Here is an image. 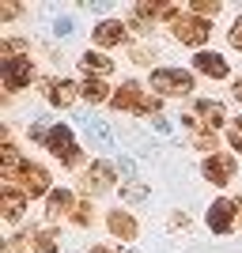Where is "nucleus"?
<instances>
[{"label":"nucleus","instance_id":"14","mask_svg":"<svg viewBox=\"0 0 242 253\" xmlns=\"http://www.w3.org/2000/svg\"><path fill=\"white\" fill-rule=\"evenodd\" d=\"M182 125L190 128V144H193V148L204 151V155H216V128H208L197 114H186V117H182Z\"/></svg>","mask_w":242,"mask_h":253},{"label":"nucleus","instance_id":"5","mask_svg":"<svg viewBox=\"0 0 242 253\" xmlns=\"http://www.w3.org/2000/svg\"><path fill=\"white\" fill-rule=\"evenodd\" d=\"M170 34H174V42L182 45H190V49H204L212 38V23L208 19H200V15H193V11H182L178 19L170 23Z\"/></svg>","mask_w":242,"mask_h":253},{"label":"nucleus","instance_id":"6","mask_svg":"<svg viewBox=\"0 0 242 253\" xmlns=\"http://www.w3.org/2000/svg\"><path fill=\"white\" fill-rule=\"evenodd\" d=\"M11 185H19V189L27 193L31 201H38V197H49V193L57 189V185H53V178H49V170H46L42 163H31V159L23 163V170L15 174V181H11Z\"/></svg>","mask_w":242,"mask_h":253},{"label":"nucleus","instance_id":"35","mask_svg":"<svg viewBox=\"0 0 242 253\" xmlns=\"http://www.w3.org/2000/svg\"><path fill=\"white\" fill-rule=\"evenodd\" d=\"M151 128H155V132H170V121L167 117H151Z\"/></svg>","mask_w":242,"mask_h":253},{"label":"nucleus","instance_id":"23","mask_svg":"<svg viewBox=\"0 0 242 253\" xmlns=\"http://www.w3.org/2000/svg\"><path fill=\"white\" fill-rule=\"evenodd\" d=\"M80 98H84V102H91V106H102V102H110V98H114V91H110L102 80H84V84H80Z\"/></svg>","mask_w":242,"mask_h":253},{"label":"nucleus","instance_id":"24","mask_svg":"<svg viewBox=\"0 0 242 253\" xmlns=\"http://www.w3.org/2000/svg\"><path fill=\"white\" fill-rule=\"evenodd\" d=\"M147 197H151V185H147V181H140V178L121 181V201L125 204H140V201H147Z\"/></svg>","mask_w":242,"mask_h":253},{"label":"nucleus","instance_id":"13","mask_svg":"<svg viewBox=\"0 0 242 253\" xmlns=\"http://www.w3.org/2000/svg\"><path fill=\"white\" fill-rule=\"evenodd\" d=\"M193 72L208 76V80H227L231 76V64H227V57L216 49H200L197 57H193Z\"/></svg>","mask_w":242,"mask_h":253},{"label":"nucleus","instance_id":"20","mask_svg":"<svg viewBox=\"0 0 242 253\" xmlns=\"http://www.w3.org/2000/svg\"><path fill=\"white\" fill-rule=\"evenodd\" d=\"M23 163H27V159H23V151L15 148L11 140H4V144H0V178L11 185V181H15V174L23 170Z\"/></svg>","mask_w":242,"mask_h":253},{"label":"nucleus","instance_id":"2","mask_svg":"<svg viewBox=\"0 0 242 253\" xmlns=\"http://www.w3.org/2000/svg\"><path fill=\"white\" fill-rule=\"evenodd\" d=\"M147 87H151L159 98H190L193 91H197V80H193V72H186V68H151Z\"/></svg>","mask_w":242,"mask_h":253},{"label":"nucleus","instance_id":"19","mask_svg":"<svg viewBox=\"0 0 242 253\" xmlns=\"http://www.w3.org/2000/svg\"><path fill=\"white\" fill-rule=\"evenodd\" d=\"M133 15H137L140 23H147V19H151V23H155V19L174 23V19L182 15V8H178V4H155V0H140L137 8H133Z\"/></svg>","mask_w":242,"mask_h":253},{"label":"nucleus","instance_id":"11","mask_svg":"<svg viewBox=\"0 0 242 253\" xmlns=\"http://www.w3.org/2000/svg\"><path fill=\"white\" fill-rule=\"evenodd\" d=\"M27 204H31V197H27L19 185H0V215H4V223H8V227L23 223Z\"/></svg>","mask_w":242,"mask_h":253},{"label":"nucleus","instance_id":"31","mask_svg":"<svg viewBox=\"0 0 242 253\" xmlns=\"http://www.w3.org/2000/svg\"><path fill=\"white\" fill-rule=\"evenodd\" d=\"M19 15H23V4H11V0L0 4V23H11V19H19Z\"/></svg>","mask_w":242,"mask_h":253},{"label":"nucleus","instance_id":"10","mask_svg":"<svg viewBox=\"0 0 242 253\" xmlns=\"http://www.w3.org/2000/svg\"><path fill=\"white\" fill-rule=\"evenodd\" d=\"M42 95L49 106H57V110H68V106H76V98H80V84L76 80H68V76H49L42 84Z\"/></svg>","mask_w":242,"mask_h":253},{"label":"nucleus","instance_id":"36","mask_svg":"<svg viewBox=\"0 0 242 253\" xmlns=\"http://www.w3.org/2000/svg\"><path fill=\"white\" fill-rule=\"evenodd\" d=\"M231 95H235V102L242 106V76H239V80H235V87H231Z\"/></svg>","mask_w":242,"mask_h":253},{"label":"nucleus","instance_id":"27","mask_svg":"<svg viewBox=\"0 0 242 253\" xmlns=\"http://www.w3.org/2000/svg\"><path fill=\"white\" fill-rule=\"evenodd\" d=\"M227 144H231V151H242V117H231V125H227Z\"/></svg>","mask_w":242,"mask_h":253},{"label":"nucleus","instance_id":"26","mask_svg":"<svg viewBox=\"0 0 242 253\" xmlns=\"http://www.w3.org/2000/svg\"><path fill=\"white\" fill-rule=\"evenodd\" d=\"M91 223H95V204L80 201V204H76V211H72V227H91Z\"/></svg>","mask_w":242,"mask_h":253},{"label":"nucleus","instance_id":"1","mask_svg":"<svg viewBox=\"0 0 242 253\" xmlns=\"http://www.w3.org/2000/svg\"><path fill=\"white\" fill-rule=\"evenodd\" d=\"M46 151H49L61 167H68V170L84 167V148L76 144L72 125H64V121H53L49 125V132H46Z\"/></svg>","mask_w":242,"mask_h":253},{"label":"nucleus","instance_id":"29","mask_svg":"<svg viewBox=\"0 0 242 253\" xmlns=\"http://www.w3.org/2000/svg\"><path fill=\"white\" fill-rule=\"evenodd\" d=\"M151 57H155V45H133V64H151Z\"/></svg>","mask_w":242,"mask_h":253},{"label":"nucleus","instance_id":"4","mask_svg":"<svg viewBox=\"0 0 242 253\" xmlns=\"http://www.w3.org/2000/svg\"><path fill=\"white\" fill-rule=\"evenodd\" d=\"M38 76V64L31 61V53H15V57H0V84L8 95L15 91H27Z\"/></svg>","mask_w":242,"mask_h":253},{"label":"nucleus","instance_id":"15","mask_svg":"<svg viewBox=\"0 0 242 253\" xmlns=\"http://www.w3.org/2000/svg\"><path fill=\"white\" fill-rule=\"evenodd\" d=\"M80 72H84V80H102V76L114 72V57H106L102 49H84V57H80Z\"/></svg>","mask_w":242,"mask_h":253},{"label":"nucleus","instance_id":"8","mask_svg":"<svg viewBox=\"0 0 242 253\" xmlns=\"http://www.w3.org/2000/svg\"><path fill=\"white\" fill-rule=\"evenodd\" d=\"M200 174H204V181H212V185H231L235 174H239V159L231 155V151H216V155H204V163H200Z\"/></svg>","mask_w":242,"mask_h":253},{"label":"nucleus","instance_id":"7","mask_svg":"<svg viewBox=\"0 0 242 253\" xmlns=\"http://www.w3.org/2000/svg\"><path fill=\"white\" fill-rule=\"evenodd\" d=\"M114 181H117V167L106 163V159H95V163L84 167V174H80V189H84L87 201H91V197H98V193H110Z\"/></svg>","mask_w":242,"mask_h":253},{"label":"nucleus","instance_id":"30","mask_svg":"<svg viewBox=\"0 0 242 253\" xmlns=\"http://www.w3.org/2000/svg\"><path fill=\"white\" fill-rule=\"evenodd\" d=\"M227 42H231L235 49L242 53V15H235V19H231V31H227Z\"/></svg>","mask_w":242,"mask_h":253},{"label":"nucleus","instance_id":"21","mask_svg":"<svg viewBox=\"0 0 242 253\" xmlns=\"http://www.w3.org/2000/svg\"><path fill=\"white\" fill-rule=\"evenodd\" d=\"M84 132H87V140H95L98 151H114V132H110V125H106V121L87 117V121H84Z\"/></svg>","mask_w":242,"mask_h":253},{"label":"nucleus","instance_id":"17","mask_svg":"<svg viewBox=\"0 0 242 253\" xmlns=\"http://www.w3.org/2000/svg\"><path fill=\"white\" fill-rule=\"evenodd\" d=\"M72 211H76V197H72V189H53L49 197H46V219L49 223H57V219H72Z\"/></svg>","mask_w":242,"mask_h":253},{"label":"nucleus","instance_id":"38","mask_svg":"<svg viewBox=\"0 0 242 253\" xmlns=\"http://www.w3.org/2000/svg\"><path fill=\"white\" fill-rule=\"evenodd\" d=\"M235 208H239V223H242V197H235Z\"/></svg>","mask_w":242,"mask_h":253},{"label":"nucleus","instance_id":"12","mask_svg":"<svg viewBox=\"0 0 242 253\" xmlns=\"http://www.w3.org/2000/svg\"><path fill=\"white\" fill-rule=\"evenodd\" d=\"M91 42H95L98 49H114V45L129 42V23L125 19H98L95 27H91Z\"/></svg>","mask_w":242,"mask_h":253},{"label":"nucleus","instance_id":"25","mask_svg":"<svg viewBox=\"0 0 242 253\" xmlns=\"http://www.w3.org/2000/svg\"><path fill=\"white\" fill-rule=\"evenodd\" d=\"M190 11H193V15H200V19H216V15L223 11V4H220V0H193Z\"/></svg>","mask_w":242,"mask_h":253},{"label":"nucleus","instance_id":"22","mask_svg":"<svg viewBox=\"0 0 242 253\" xmlns=\"http://www.w3.org/2000/svg\"><path fill=\"white\" fill-rule=\"evenodd\" d=\"M27 246H31V253H61V234L46 227V231H34L27 238Z\"/></svg>","mask_w":242,"mask_h":253},{"label":"nucleus","instance_id":"16","mask_svg":"<svg viewBox=\"0 0 242 253\" xmlns=\"http://www.w3.org/2000/svg\"><path fill=\"white\" fill-rule=\"evenodd\" d=\"M106 227H110V234L121 238V242H137V234H140V223L133 219V211H125V208L110 211V215H106Z\"/></svg>","mask_w":242,"mask_h":253},{"label":"nucleus","instance_id":"3","mask_svg":"<svg viewBox=\"0 0 242 253\" xmlns=\"http://www.w3.org/2000/svg\"><path fill=\"white\" fill-rule=\"evenodd\" d=\"M110 106H114V110H125V114H147V117H151V114H159L163 98H159V95H147L137 80H125L121 87H114Z\"/></svg>","mask_w":242,"mask_h":253},{"label":"nucleus","instance_id":"34","mask_svg":"<svg viewBox=\"0 0 242 253\" xmlns=\"http://www.w3.org/2000/svg\"><path fill=\"white\" fill-rule=\"evenodd\" d=\"M170 227H174V231H186V227H190V215H186V211H182V215H174V219H170Z\"/></svg>","mask_w":242,"mask_h":253},{"label":"nucleus","instance_id":"9","mask_svg":"<svg viewBox=\"0 0 242 253\" xmlns=\"http://www.w3.org/2000/svg\"><path fill=\"white\" fill-rule=\"evenodd\" d=\"M204 223H208L212 234H231L239 227V208H235V197H220L212 201L208 211H204Z\"/></svg>","mask_w":242,"mask_h":253},{"label":"nucleus","instance_id":"37","mask_svg":"<svg viewBox=\"0 0 242 253\" xmlns=\"http://www.w3.org/2000/svg\"><path fill=\"white\" fill-rule=\"evenodd\" d=\"M87 253H121V250H114V246H91Z\"/></svg>","mask_w":242,"mask_h":253},{"label":"nucleus","instance_id":"33","mask_svg":"<svg viewBox=\"0 0 242 253\" xmlns=\"http://www.w3.org/2000/svg\"><path fill=\"white\" fill-rule=\"evenodd\" d=\"M23 250H27L23 238H8V242H4V253H23Z\"/></svg>","mask_w":242,"mask_h":253},{"label":"nucleus","instance_id":"32","mask_svg":"<svg viewBox=\"0 0 242 253\" xmlns=\"http://www.w3.org/2000/svg\"><path fill=\"white\" fill-rule=\"evenodd\" d=\"M117 170L129 174V181H133V170H137V167H133V159H129V155H121V159H117Z\"/></svg>","mask_w":242,"mask_h":253},{"label":"nucleus","instance_id":"28","mask_svg":"<svg viewBox=\"0 0 242 253\" xmlns=\"http://www.w3.org/2000/svg\"><path fill=\"white\" fill-rule=\"evenodd\" d=\"M53 34H57V38H72V34H76V19H72V15H57Z\"/></svg>","mask_w":242,"mask_h":253},{"label":"nucleus","instance_id":"18","mask_svg":"<svg viewBox=\"0 0 242 253\" xmlns=\"http://www.w3.org/2000/svg\"><path fill=\"white\" fill-rule=\"evenodd\" d=\"M193 114H197L208 128L231 125V117H227V106H223L220 98H197V102H193Z\"/></svg>","mask_w":242,"mask_h":253}]
</instances>
